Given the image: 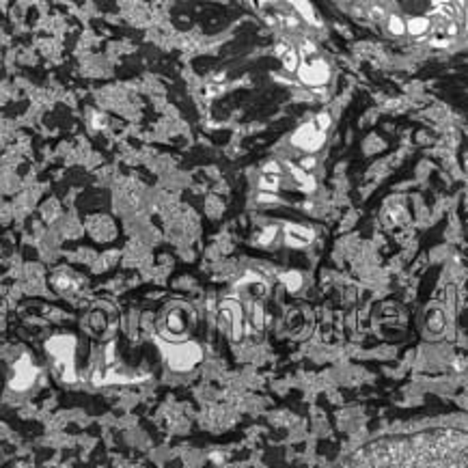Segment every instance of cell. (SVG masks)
I'll use <instances>...</instances> for the list:
<instances>
[{"instance_id": "cell-1", "label": "cell", "mask_w": 468, "mask_h": 468, "mask_svg": "<svg viewBox=\"0 0 468 468\" xmlns=\"http://www.w3.org/2000/svg\"><path fill=\"white\" fill-rule=\"evenodd\" d=\"M334 468H466V431L429 427L363 444Z\"/></svg>"}, {"instance_id": "cell-2", "label": "cell", "mask_w": 468, "mask_h": 468, "mask_svg": "<svg viewBox=\"0 0 468 468\" xmlns=\"http://www.w3.org/2000/svg\"><path fill=\"white\" fill-rule=\"evenodd\" d=\"M326 140V132H321L315 128V123H304V125H300L296 132H294V136H292V142L296 145L298 149H304L309 153H313L317 151L321 145H324Z\"/></svg>"}, {"instance_id": "cell-3", "label": "cell", "mask_w": 468, "mask_h": 468, "mask_svg": "<svg viewBox=\"0 0 468 468\" xmlns=\"http://www.w3.org/2000/svg\"><path fill=\"white\" fill-rule=\"evenodd\" d=\"M298 78H300V82L302 84H309V86H321V84H326L328 82V78H330V69H328V65L324 61H309V63H302L298 67Z\"/></svg>"}, {"instance_id": "cell-4", "label": "cell", "mask_w": 468, "mask_h": 468, "mask_svg": "<svg viewBox=\"0 0 468 468\" xmlns=\"http://www.w3.org/2000/svg\"><path fill=\"white\" fill-rule=\"evenodd\" d=\"M313 231L302 225H285V242L289 246H307L309 242H313Z\"/></svg>"}, {"instance_id": "cell-5", "label": "cell", "mask_w": 468, "mask_h": 468, "mask_svg": "<svg viewBox=\"0 0 468 468\" xmlns=\"http://www.w3.org/2000/svg\"><path fill=\"white\" fill-rule=\"evenodd\" d=\"M431 30V20L425 15H419V17H410L406 22V32H410L412 37H423V35H427V32Z\"/></svg>"}, {"instance_id": "cell-6", "label": "cell", "mask_w": 468, "mask_h": 468, "mask_svg": "<svg viewBox=\"0 0 468 468\" xmlns=\"http://www.w3.org/2000/svg\"><path fill=\"white\" fill-rule=\"evenodd\" d=\"M285 166H287L289 171H292V175L300 182V188H302L304 192H313V190H315V179H313L311 175H307L302 169H300V166H296V164H292V162H285Z\"/></svg>"}, {"instance_id": "cell-7", "label": "cell", "mask_w": 468, "mask_h": 468, "mask_svg": "<svg viewBox=\"0 0 468 468\" xmlns=\"http://www.w3.org/2000/svg\"><path fill=\"white\" fill-rule=\"evenodd\" d=\"M281 278H283V283H285V287L289 289V292H296V289L302 285V274H300L298 270H289Z\"/></svg>"}, {"instance_id": "cell-8", "label": "cell", "mask_w": 468, "mask_h": 468, "mask_svg": "<svg viewBox=\"0 0 468 468\" xmlns=\"http://www.w3.org/2000/svg\"><path fill=\"white\" fill-rule=\"evenodd\" d=\"M294 7H296V9H300V13H302V17H304L307 22H311V24H315V26H319V24H321L319 17H315L313 7H311L309 3H294Z\"/></svg>"}, {"instance_id": "cell-9", "label": "cell", "mask_w": 468, "mask_h": 468, "mask_svg": "<svg viewBox=\"0 0 468 468\" xmlns=\"http://www.w3.org/2000/svg\"><path fill=\"white\" fill-rule=\"evenodd\" d=\"M278 184H281V177L278 175H263L261 177V182H259V188L265 192H274V190H278Z\"/></svg>"}, {"instance_id": "cell-10", "label": "cell", "mask_w": 468, "mask_h": 468, "mask_svg": "<svg viewBox=\"0 0 468 468\" xmlns=\"http://www.w3.org/2000/svg\"><path fill=\"white\" fill-rule=\"evenodd\" d=\"M388 30L393 35H404L406 32V22L401 20L399 15H388Z\"/></svg>"}, {"instance_id": "cell-11", "label": "cell", "mask_w": 468, "mask_h": 468, "mask_svg": "<svg viewBox=\"0 0 468 468\" xmlns=\"http://www.w3.org/2000/svg\"><path fill=\"white\" fill-rule=\"evenodd\" d=\"M283 63H285L287 69L296 71V69H298V57H296V52H294V50H287V52L283 54Z\"/></svg>"}, {"instance_id": "cell-12", "label": "cell", "mask_w": 468, "mask_h": 468, "mask_svg": "<svg viewBox=\"0 0 468 468\" xmlns=\"http://www.w3.org/2000/svg\"><path fill=\"white\" fill-rule=\"evenodd\" d=\"M330 125V117H328V113H321V115H317V121H315V128L317 130H321L324 132L326 128Z\"/></svg>"}, {"instance_id": "cell-13", "label": "cell", "mask_w": 468, "mask_h": 468, "mask_svg": "<svg viewBox=\"0 0 468 468\" xmlns=\"http://www.w3.org/2000/svg\"><path fill=\"white\" fill-rule=\"evenodd\" d=\"M274 236H276V229H274V227H270V229H265V231H261V238H259V244H270V242L274 240Z\"/></svg>"}, {"instance_id": "cell-14", "label": "cell", "mask_w": 468, "mask_h": 468, "mask_svg": "<svg viewBox=\"0 0 468 468\" xmlns=\"http://www.w3.org/2000/svg\"><path fill=\"white\" fill-rule=\"evenodd\" d=\"M263 169H265V173H267V175H278V173H281V169H278V164H276V162H267V164L263 166Z\"/></svg>"}, {"instance_id": "cell-15", "label": "cell", "mask_w": 468, "mask_h": 468, "mask_svg": "<svg viewBox=\"0 0 468 468\" xmlns=\"http://www.w3.org/2000/svg\"><path fill=\"white\" fill-rule=\"evenodd\" d=\"M261 201H263V203H267V201H270V203H276V196H272V194H265V192H261V196H259Z\"/></svg>"}, {"instance_id": "cell-16", "label": "cell", "mask_w": 468, "mask_h": 468, "mask_svg": "<svg viewBox=\"0 0 468 468\" xmlns=\"http://www.w3.org/2000/svg\"><path fill=\"white\" fill-rule=\"evenodd\" d=\"M313 166H315V160L313 158H309V160L302 162V169H313Z\"/></svg>"}]
</instances>
